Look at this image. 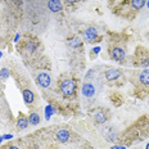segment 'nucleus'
Returning a JSON list of instances; mask_svg holds the SVG:
<instances>
[{
  "mask_svg": "<svg viewBox=\"0 0 149 149\" xmlns=\"http://www.w3.org/2000/svg\"><path fill=\"white\" fill-rule=\"evenodd\" d=\"M81 40H80L78 37H74V39H72L71 41H69V46L71 48H78V46H81Z\"/></svg>",
  "mask_w": 149,
  "mask_h": 149,
  "instance_id": "nucleus-15",
  "label": "nucleus"
},
{
  "mask_svg": "<svg viewBox=\"0 0 149 149\" xmlns=\"http://www.w3.org/2000/svg\"><path fill=\"white\" fill-rule=\"evenodd\" d=\"M48 7L51 12L57 13L59 10H62V3H61V0H49Z\"/></svg>",
  "mask_w": 149,
  "mask_h": 149,
  "instance_id": "nucleus-8",
  "label": "nucleus"
},
{
  "mask_svg": "<svg viewBox=\"0 0 149 149\" xmlns=\"http://www.w3.org/2000/svg\"><path fill=\"white\" fill-rule=\"evenodd\" d=\"M57 139H58V141H61V143H68L69 138H71V135H69V132L67 130H64V128H61V130L57 131L55 134Z\"/></svg>",
  "mask_w": 149,
  "mask_h": 149,
  "instance_id": "nucleus-2",
  "label": "nucleus"
},
{
  "mask_svg": "<svg viewBox=\"0 0 149 149\" xmlns=\"http://www.w3.org/2000/svg\"><path fill=\"white\" fill-rule=\"evenodd\" d=\"M126 57L125 51H123V49L121 48H114L112 50V58L114 59V61H123Z\"/></svg>",
  "mask_w": 149,
  "mask_h": 149,
  "instance_id": "nucleus-6",
  "label": "nucleus"
},
{
  "mask_svg": "<svg viewBox=\"0 0 149 149\" xmlns=\"http://www.w3.org/2000/svg\"><path fill=\"white\" fill-rule=\"evenodd\" d=\"M140 81L144 85H149V69H144L140 73Z\"/></svg>",
  "mask_w": 149,
  "mask_h": 149,
  "instance_id": "nucleus-11",
  "label": "nucleus"
},
{
  "mask_svg": "<svg viewBox=\"0 0 149 149\" xmlns=\"http://www.w3.org/2000/svg\"><path fill=\"white\" fill-rule=\"evenodd\" d=\"M0 77H1V78H7L8 77V69H1V71H0Z\"/></svg>",
  "mask_w": 149,
  "mask_h": 149,
  "instance_id": "nucleus-17",
  "label": "nucleus"
},
{
  "mask_svg": "<svg viewBox=\"0 0 149 149\" xmlns=\"http://www.w3.org/2000/svg\"><path fill=\"white\" fill-rule=\"evenodd\" d=\"M82 94L87 98H91L95 94V87L92 84H84L82 85Z\"/></svg>",
  "mask_w": 149,
  "mask_h": 149,
  "instance_id": "nucleus-5",
  "label": "nucleus"
},
{
  "mask_svg": "<svg viewBox=\"0 0 149 149\" xmlns=\"http://www.w3.org/2000/svg\"><path fill=\"white\" fill-rule=\"evenodd\" d=\"M113 149H126L125 146H120V145H116V146H113Z\"/></svg>",
  "mask_w": 149,
  "mask_h": 149,
  "instance_id": "nucleus-19",
  "label": "nucleus"
},
{
  "mask_svg": "<svg viewBox=\"0 0 149 149\" xmlns=\"http://www.w3.org/2000/svg\"><path fill=\"white\" fill-rule=\"evenodd\" d=\"M36 48H37V44H35V43H28L27 45H26V49H27L30 53H32V51H35L36 50Z\"/></svg>",
  "mask_w": 149,
  "mask_h": 149,
  "instance_id": "nucleus-16",
  "label": "nucleus"
},
{
  "mask_svg": "<svg viewBox=\"0 0 149 149\" xmlns=\"http://www.w3.org/2000/svg\"><path fill=\"white\" fill-rule=\"evenodd\" d=\"M13 136L12 135H9V134H7V135H4V139H12Z\"/></svg>",
  "mask_w": 149,
  "mask_h": 149,
  "instance_id": "nucleus-21",
  "label": "nucleus"
},
{
  "mask_svg": "<svg viewBox=\"0 0 149 149\" xmlns=\"http://www.w3.org/2000/svg\"><path fill=\"white\" fill-rule=\"evenodd\" d=\"M98 37V31L94 27H89L85 30V39L89 41H92Z\"/></svg>",
  "mask_w": 149,
  "mask_h": 149,
  "instance_id": "nucleus-7",
  "label": "nucleus"
},
{
  "mask_svg": "<svg viewBox=\"0 0 149 149\" xmlns=\"http://www.w3.org/2000/svg\"><path fill=\"white\" fill-rule=\"evenodd\" d=\"M121 76V71L120 69H116V68H110L105 72V78L108 81H113V80H117L118 77Z\"/></svg>",
  "mask_w": 149,
  "mask_h": 149,
  "instance_id": "nucleus-4",
  "label": "nucleus"
},
{
  "mask_svg": "<svg viewBox=\"0 0 149 149\" xmlns=\"http://www.w3.org/2000/svg\"><path fill=\"white\" fill-rule=\"evenodd\" d=\"M28 123H30V122H28V118H26L25 116H22V117L18 118L17 125H18V128H21V130H25V128H27Z\"/></svg>",
  "mask_w": 149,
  "mask_h": 149,
  "instance_id": "nucleus-9",
  "label": "nucleus"
},
{
  "mask_svg": "<svg viewBox=\"0 0 149 149\" xmlns=\"http://www.w3.org/2000/svg\"><path fill=\"white\" fill-rule=\"evenodd\" d=\"M8 149H19V148H18V146H14V145H10Z\"/></svg>",
  "mask_w": 149,
  "mask_h": 149,
  "instance_id": "nucleus-22",
  "label": "nucleus"
},
{
  "mask_svg": "<svg viewBox=\"0 0 149 149\" xmlns=\"http://www.w3.org/2000/svg\"><path fill=\"white\" fill-rule=\"evenodd\" d=\"M146 4V0H131V7L134 9H141Z\"/></svg>",
  "mask_w": 149,
  "mask_h": 149,
  "instance_id": "nucleus-12",
  "label": "nucleus"
},
{
  "mask_svg": "<svg viewBox=\"0 0 149 149\" xmlns=\"http://www.w3.org/2000/svg\"><path fill=\"white\" fill-rule=\"evenodd\" d=\"M145 149H149V144H148V145H146V146H145Z\"/></svg>",
  "mask_w": 149,
  "mask_h": 149,
  "instance_id": "nucleus-24",
  "label": "nucleus"
},
{
  "mask_svg": "<svg viewBox=\"0 0 149 149\" xmlns=\"http://www.w3.org/2000/svg\"><path fill=\"white\" fill-rule=\"evenodd\" d=\"M99 50H100V48H95L94 49V53H99Z\"/></svg>",
  "mask_w": 149,
  "mask_h": 149,
  "instance_id": "nucleus-23",
  "label": "nucleus"
},
{
  "mask_svg": "<svg viewBox=\"0 0 149 149\" xmlns=\"http://www.w3.org/2000/svg\"><path fill=\"white\" fill-rule=\"evenodd\" d=\"M67 3H69V4H74V3L77 1V0H66Z\"/></svg>",
  "mask_w": 149,
  "mask_h": 149,
  "instance_id": "nucleus-20",
  "label": "nucleus"
},
{
  "mask_svg": "<svg viewBox=\"0 0 149 149\" xmlns=\"http://www.w3.org/2000/svg\"><path fill=\"white\" fill-rule=\"evenodd\" d=\"M23 99H25V102L27 103V104H31V103L33 102L32 91H30V90H23Z\"/></svg>",
  "mask_w": 149,
  "mask_h": 149,
  "instance_id": "nucleus-10",
  "label": "nucleus"
},
{
  "mask_svg": "<svg viewBox=\"0 0 149 149\" xmlns=\"http://www.w3.org/2000/svg\"><path fill=\"white\" fill-rule=\"evenodd\" d=\"M61 90L63 92V95L66 96H72L76 91V82L73 80H66V81L62 82L61 85Z\"/></svg>",
  "mask_w": 149,
  "mask_h": 149,
  "instance_id": "nucleus-1",
  "label": "nucleus"
},
{
  "mask_svg": "<svg viewBox=\"0 0 149 149\" xmlns=\"http://www.w3.org/2000/svg\"><path fill=\"white\" fill-rule=\"evenodd\" d=\"M105 120H107V116H105V113H103L102 110L95 113V121H96L98 123H104Z\"/></svg>",
  "mask_w": 149,
  "mask_h": 149,
  "instance_id": "nucleus-13",
  "label": "nucleus"
},
{
  "mask_svg": "<svg viewBox=\"0 0 149 149\" xmlns=\"http://www.w3.org/2000/svg\"><path fill=\"white\" fill-rule=\"evenodd\" d=\"M37 84L43 87H49V85H50V76L48 73H45V72L40 73L37 76Z\"/></svg>",
  "mask_w": 149,
  "mask_h": 149,
  "instance_id": "nucleus-3",
  "label": "nucleus"
},
{
  "mask_svg": "<svg viewBox=\"0 0 149 149\" xmlns=\"http://www.w3.org/2000/svg\"><path fill=\"white\" fill-rule=\"evenodd\" d=\"M28 122L31 123V125H39L40 123V117H39L37 113H32V114H30V117H28Z\"/></svg>",
  "mask_w": 149,
  "mask_h": 149,
  "instance_id": "nucleus-14",
  "label": "nucleus"
},
{
  "mask_svg": "<svg viewBox=\"0 0 149 149\" xmlns=\"http://www.w3.org/2000/svg\"><path fill=\"white\" fill-rule=\"evenodd\" d=\"M146 5H148V8H149V0H148V1H146Z\"/></svg>",
  "mask_w": 149,
  "mask_h": 149,
  "instance_id": "nucleus-25",
  "label": "nucleus"
},
{
  "mask_svg": "<svg viewBox=\"0 0 149 149\" xmlns=\"http://www.w3.org/2000/svg\"><path fill=\"white\" fill-rule=\"evenodd\" d=\"M92 73H94V71H92V69H91V71H89V72H87L86 78H90V77H92Z\"/></svg>",
  "mask_w": 149,
  "mask_h": 149,
  "instance_id": "nucleus-18",
  "label": "nucleus"
}]
</instances>
